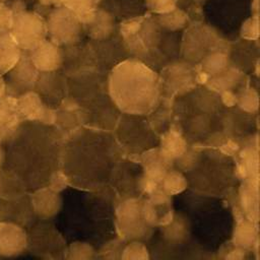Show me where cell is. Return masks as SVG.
Segmentation results:
<instances>
[{
  "mask_svg": "<svg viewBox=\"0 0 260 260\" xmlns=\"http://www.w3.org/2000/svg\"><path fill=\"white\" fill-rule=\"evenodd\" d=\"M108 87L121 113L148 115L161 99L158 72L130 57L110 71Z\"/></svg>",
  "mask_w": 260,
  "mask_h": 260,
  "instance_id": "52a82bcc",
  "label": "cell"
},
{
  "mask_svg": "<svg viewBox=\"0 0 260 260\" xmlns=\"http://www.w3.org/2000/svg\"><path fill=\"white\" fill-rule=\"evenodd\" d=\"M231 42L222 38L203 20H190L181 34V58L198 65L208 54L222 51L229 54Z\"/></svg>",
  "mask_w": 260,
  "mask_h": 260,
  "instance_id": "4fadbf2b",
  "label": "cell"
},
{
  "mask_svg": "<svg viewBox=\"0 0 260 260\" xmlns=\"http://www.w3.org/2000/svg\"><path fill=\"white\" fill-rule=\"evenodd\" d=\"M124 154L112 131L81 126L63 140L60 170L73 187L106 190Z\"/></svg>",
  "mask_w": 260,
  "mask_h": 260,
  "instance_id": "6da1fadb",
  "label": "cell"
},
{
  "mask_svg": "<svg viewBox=\"0 0 260 260\" xmlns=\"http://www.w3.org/2000/svg\"><path fill=\"white\" fill-rule=\"evenodd\" d=\"M39 73L28 53L22 51L19 60L4 74L7 95L17 98L26 91L34 90Z\"/></svg>",
  "mask_w": 260,
  "mask_h": 260,
  "instance_id": "44dd1931",
  "label": "cell"
},
{
  "mask_svg": "<svg viewBox=\"0 0 260 260\" xmlns=\"http://www.w3.org/2000/svg\"><path fill=\"white\" fill-rule=\"evenodd\" d=\"M14 12L12 8L5 6L0 7V31H10L12 26Z\"/></svg>",
  "mask_w": 260,
  "mask_h": 260,
  "instance_id": "f5cc1de1",
  "label": "cell"
},
{
  "mask_svg": "<svg viewBox=\"0 0 260 260\" xmlns=\"http://www.w3.org/2000/svg\"><path fill=\"white\" fill-rule=\"evenodd\" d=\"M29 197L34 213L41 219H53L62 205L61 193L48 186L34 190Z\"/></svg>",
  "mask_w": 260,
  "mask_h": 260,
  "instance_id": "f1b7e54d",
  "label": "cell"
},
{
  "mask_svg": "<svg viewBox=\"0 0 260 260\" xmlns=\"http://www.w3.org/2000/svg\"><path fill=\"white\" fill-rule=\"evenodd\" d=\"M16 104L23 120L54 125L56 110L46 106L35 90H29L18 95L16 98Z\"/></svg>",
  "mask_w": 260,
  "mask_h": 260,
  "instance_id": "484cf974",
  "label": "cell"
},
{
  "mask_svg": "<svg viewBox=\"0 0 260 260\" xmlns=\"http://www.w3.org/2000/svg\"><path fill=\"white\" fill-rule=\"evenodd\" d=\"M27 247L26 231L12 221H0V257L21 255Z\"/></svg>",
  "mask_w": 260,
  "mask_h": 260,
  "instance_id": "4316f807",
  "label": "cell"
},
{
  "mask_svg": "<svg viewBox=\"0 0 260 260\" xmlns=\"http://www.w3.org/2000/svg\"><path fill=\"white\" fill-rule=\"evenodd\" d=\"M247 81L248 78L245 73L236 67L229 65L220 72L210 76L205 85L217 92L226 90L237 92L239 89L248 84Z\"/></svg>",
  "mask_w": 260,
  "mask_h": 260,
  "instance_id": "836d02e7",
  "label": "cell"
},
{
  "mask_svg": "<svg viewBox=\"0 0 260 260\" xmlns=\"http://www.w3.org/2000/svg\"><path fill=\"white\" fill-rule=\"evenodd\" d=\"M63 140L54 125L24 120L5 142L4 166L20 178L27 190L48 186L61 168Z\"/></svg>",
  "mask_w": 260,
  "mask_h": 260,
  "instance_id": "7a4b0ae2",
  "label": "cell"
},
{
  "mask_svg": "<svg viewBox=\"0 0 260 260\" xmlns=\"http://www.w3.org/2000/svg\"><path fill=\"white\" fill-rule=\"evenodd\" d=\"M118 22L109 12L98 7L91 17L82 25L85 37L93 40H104L118 32Z\"/></svg>",
  "mask_w": 260,
  "mask_h": 260,
  "instance_id": "4dcf8cb0",
  "label": "cell"
},
{
  "mask_svg": "<svg viewBox=\"0 0 260 260\" xmlns=\"http://www.w3.org/2000/svg\"><path fill=\"white\" fill-rule=\"evenodd\" d=\"M55 224L65 241H81L100 248L117 237V200L109 190H86L68 185Z\"/></svg>",
  "mask_w": 260,
  "mask_h": 260,
  "instance_id": "3957f363",
  "label": "cell"
},
{
  "mask_svg": "<svg viewBox=\"0 0 260 260\" xmlns=\"http://www.w3.org/2000/svg\"><path fill=\"white\" fill-rule=\"evenodd\" d=\"M154 16L164 28L171 31H182L191 20L189 15L179 7L166 13L154 14Z\"/></svg>",
  "mask_w": 260,
  "mask_h": 260,
  "instance_id": "ab89813d",
  "label": "cell"
},
{
  "mask_svg": "<svg viewBox=\"0 0 260 260\" xmlns=\"http://www.w3.org/2000/svg\"><path fill=\"white\" fill-rule=\"evenodd\" d=\"M173 207L174 212L186 222L195 244L209 258L230 243L235 214L226 199L187 188L173 196Z\"/></svg>",
  "mask_w": 260,
  "mask_h": 260,
  "instance_id": "277c9868",
  "label": "cell"
},
{
  "mask_svg": "<svg viewBox=\"0 0 260 260\" xmlns=\"http://www.w3.org/2000/svg\"><path fill=\"white\" fill-rule=\"evenodd\" d=\"M256 129L257 120L255 114L245 112L237 106L226 107L222 130L228 140L241 144L254 136Z\"/></svg>",
  "mask_w": 260,
  "mask_h": 260,
  "instance_id": "603a6c76",
  "label": "cell"
},
{
  "mask_svg": "<svg viewBox=\"0 0 260 260\" xmlns=\"http://www.w3.org/2000/svg\"><path fill=\"white\" fill-rule=\"evenodd\" d=\"M173 121L189 145L222 147L229 140L223 130L226 107L217 91L197 84L173 99Z\"/></svg>",
  "mask_w": 260,
  "mask_h": 260,
  "instance_id": "5b68a950",
  "label": "cell"
},
{
  "mask_svg": "<svg viewBox=\"0 0 260 260\" xmlns=\"http://www.w3.org/2000/svg\"><path fill=\"white\" fill-rule=\"evenodd\" d=\"M47 37L60 47L80 42L84 39V29L77 15L61 5L52 8L46 15Z\"/></svg>",
  "mask_w": 260,
  "mask_h": 260,
  "instance_id": "e0dca14e",
  "label": "cell"
},
{
  "mask_svg": "<svg viewBox=\"0 0 260 260\" xmlns=\"http://www.w3.org/2000/svg\"><path fill=\"white\" fill-rule=\"evenodd\" d=\"M142 215L152 228L165 225L174 217L173 197L159 185L142 197Z\"/></svg>",
  "mask_w": 260,
  "mask_h": 260,
  "instance_id": "7402d4cb",
  "label": "cell"
},
{
  "mask_svg": "<svg viewBox=\"0 0 260 260\" xmlns=\"http://www.w3.org/2000/svg\"><path fill=\"white\" fill-rule=\"evenodd\" d=\"M68 181L67 179L65 178L64 174L61 172V170H59L57 173H55L53 175V177L51 178L49 184H48V187H50L51 189L57 191V192H60L63 191L67 186H68Z\"/></svg>",
  "mask_w": 260,
  "mask_h": 260,
  "instance_id": "db71d44e",
  "label": "cell"
},
{
  "mask_svg": "<svg viewBox=\"0 0 260 260\" xmlns=\"http://www.w3.org/2000/svg\"><path fill=\"white\" fill-rule=\"evenodd\" d=\"M197 66L179 58L158 71L161 84V96L174 99L181 95L197 83Z\"/></svg>",
  "mask_w": 260,
  "mask_h": 260,
  "instance_id": "ffe728a7",
  "label": "cell"
},
{
  "mask_svg": "<svg viewBox=\"0 0 260 260\" xmlns=\"http://www.w3.org/2000/svg\"><path fill=\"white\" fill-rule=\"evenodd\" d=\"M63 62L61 71L71 74L80 70H95L105 73L128 58L127 51L119 32L104 40H81L62 47Z\"/></svg>",
  "mask_w": 260,
  "mask_h": 260,
  "instance_id": "30bf717a",
  "label": "cell"
},
{
  "mask_svg": "<svg viewBox=\"0 0 260 260\" xmlns=\"http://www.w3.org/2000/svg\"><path fill=\"white\" fill-rule=\"evenodd\" d=\"M98 7L109 12L118 21L140 16L147 12L144 0H99Z\"/></svg>",
  "mask_w": 260,
  "mask_h": 260,
  "instance_id": "d590c367",
  "label": "cell"
},
{
  "mask_svg": "<svg viewBox=\"0 0 260 260\" xmlns=\"http://www.w3.org/2000/svg\"><path fill=\"white\" fill-rule=\"evenodd\" d=\"M22 51L9 31H0V74L4 75L19 60Z\"/></svg>",
  "mask_w": 260,
  "mask_h": 260,
  "instance_id": "74e56055",
  "label": "cell"
},
{
  "mask_svg": "<svg viewBox=\"0 0 260 260\" xmlns=\"http://www.w3.org/2000/svg\"><path fill=\"white\" fill-rule=\"evenodd\" d=\"M112 132L123 152L130 155H139L159 143V135L151 128L146 115L121 113Z\"/></svg>",
  "mask_w": 260,
  "mask_h": 260,
  "instance_id": "5bb4252c",
  "label": "cell"
},
{
  "mask_svg": "<svg viewBox=\"0 0 260 260\" xmlns=\"http://www.w3.org/2000/svg\"><path fill=\"white\" fill-rule=\"evenodd\" d=\"M6 82H5V78L4 75L0 74V99L4 98L6 95Z\"/></svg>",
  "mask_w": 260,
  "mask_h": 260,
  "instance_id": "9f6ffc18",
  "label": "cell"
},
{
  "mask_svg": "<svg viewBox=\"0 0 260 260\" xmlns=\"http://www.w3.org/2000/svg\"><path fill=\"white\" fill-rule=\"evenodd\" d=\"M252 0H204L201 20L212 26L222 38L232 42L239 38L243 21L252 14Z\"/></svg>",
  "mask_w": 260,
  "mask_h": 260,
  "instance_id": "7c38bea8",
  "label": "cell"
},
{
  "mask_svg": "<svg viewBox=\"0 0 260 260\" xmlns=\"http://www.w3.org/2000/svg\"><path fill=\"white\" fill-rule=\"evenodd\" d=\"M239 38L252 41L259 39V14H251L243 21L239 30Z\"/></svg>",
  "mask_w": 260,
  "mask_h": 260,
  "instance_id": "c3c4849f",
  "label": "cell"
},
{
  "mask_svg": "<svg viewBox=\"0 0 260 260\" xmlns=\"http://www.w3.org/2000/svg\"><path fill=\"white\" fill-rule=\"evenodd\" d=\"M173 99L161 96L157 106L148 114L147 119L151 128L159 136L173 125Z\"/></svg>",
  "mask_w": 260,
  "mask_h": 260,
  "instance_id": "8d00e7d4",
  "label": "cell"
},
{
  "mask_svg": "<svg viewBox=\"0 0 260 260\" xmlns=\"http://www.w3.org/2000/svg\"><path fill=\"white\" fill-rule=\"evenodd\" d=\"M125 244L126 242L117 236L96 249L95 258L120 259Z\"/></svg>",
  "mask_w": 260,
  "mask_h": 260,
  "instance_id": "7dc6e473",
  "label": "cell"
},
{
  "mask_svg": "<svg viewBox=\"0 0 260 260\" xmlns=\"http://www.w3.org/2000/svg\"><path fill=\"white\" fill-rule=\"evenodd\" d=\"M27 53L32 64L40 72L55 71L62 67V47L48 39Z\"/></svg>",
  "mask_w": 260,
  "mask_h": 260,
  "instance_id": "83f0119b",
  "label": "cell"
},
{
  "mask_svg": "<svg viewBox=\"0 0 260 260\" xmlns=\"http://www.w3.org/2000/svg\"><path fill=\"white\" fill-rule=\"evenodd\" d=\"M146 243L150 258L209 259L193 241L184 219L175 212L169 223L154 228Z\"/></svg>",
  "mask_w": 260,
  "mask_h": 260,
  "instance_id": "8fae6325",
  "label": "cell"
},
{
  "mask_svg": "<svg viewBox=\"0 0 260 260\" xmlns=\"http://www.w3.org/2000/svg\"><path fill=\"white\" fill-rule=\"evenodd\" d=\"M183 174L192 191L223 199L236 196L239 177L235 158L218 147L197 148L193 162Z\"/></svg>",
  "mask_w": 260,
  "mask_h": 260,
  "instance_id": "9c48e42d",
  "label": "cell"
},
{
  "mask_svg": "<svg viewBox=\"0 0 260 260\" xmlns=\"http://www.w3.org/2000/svg\"><path fill=\"white\" fill-rule=\"evenodd\" d=\"M146 11L152 14H161L177 7V0H144Z\"/></svg>",
  "mask_w": 260,
  "mask_h": 260,
  "instance_id": "681fc988",
  "label": "cell"
},
{
  "mask_svg": "<svg viewBox=\"0 0 260 260\" xmlns=\"http://www.w3.org/2000/svg\"><path fill=\"white\" fill-rule=\"evenodd\" d=\"M23 118L21 117L17 104L16 98L11 95H5L0 99V142L5 143L17 130L19 125L22 123Z\"/></svg>",
  "mask_w": 260,
  "mask_h": 260,
  "instance_id": "1f68e13d",
  "label": "cell"
},
{
  "mask_svg": "<svg viewBox=\"0 0 260 260\" xmlns=\"http://www.w3.org/2000/svg\"><path fill=\"white\" fill-rule=\"evenodd\" d=\"M10 35L23 52H29L47 39L46 18L25 8L13 11Z\"/></svg>",
  "mask_w": 260,
  "mask_h": 260,
  "instance_id": "ac0fdd59",
  "label": "cell"
},
{
  "mask_svg": "<svg viewBox=\"0 0 260 260\" xmlns=\"http://www.w3.org/2000/svg\"><path fill=\"white\" fill-rule=\"evenodd\" d=\"M161 188L172 197L187 189V181L184 174L174 168L170 169L165 175L161 183Z\"/></svg>",
  "mask_w": 260,
  "mask_h": 260,
  "instance_id": "ee69618b",
  "label": "cell"
},
{
  "mask_svg": "<svg viewBox=\"0 0 260 260\" xmlns=\"http://www.w3.org/2000/svg\"><path fill=\"white\" fill-rule=\"evenodd\" d=\"M188 145L179 129L173 124L168 131L159 136L157 147L164 159L173 167V162L184 153Z\"/></svg>",
  "mask_w": 260,
  "mask_h": 260,
  "instance_id": "e575fe53",
  "label": "cell"
},
{
  "mask_svg": "<svg viewBox=\"0 0 260 260\" xmlns=\"http://www.w3.org/2000/svg\"><path fill=\"white\" fill-rule=\"evenodd\" d=\"M236 106L241 110L256 114L259 107V96L257 89L249 84L236 92Z\"/></svg>",
  "mask_w": 260,
  "mask_h": 260,
  "instance_id": "b9f144b4",
  "label": "cell"
},
{
  "mask_svg": "<svg viewBox=\"0 0 260 260\" xmlns=\"http://www.w3.org/2000/svg\"><path fill=\"white\" fill-rule=\"evenodd\" d=\"M30 226L27 235V247L36 256L51 259L65 258L67 242L50 219H41Z\"/></svg>",
  "mask_w": 260,
  "mask_h": 260,
  "instance_id": "2e32d148",
  "label": "cell"
},
{
  "mask_svg": "<svg viewBox=\"0 0 260 260\" xmlns=\"http://www.w3.org/2000/svg\"><path fill=\"white\" fill-rule=\"evenodd\" d=\"M259 182L243 180L238 186L236 198L237 209L247 219L258 222L259 220Z\"/></svg>",
  "mask_w": 260,
  "mask_h": 260,
  "instance_id": "f546056e",
  "label": "cell"
},
{
  "mask_svg": "<svg viewBox=\"0 0 260 260\" xmlns=\"http://www.w3.org/2000/svg\"><path fill=\"white\" fill-rule=\"evenodd\" d=\"M26 193L25 185L15 173L6 168L0 170V198L13 200Z\"/></svg>",
  "mask_w": 260,
  "mask_h": 260,
  "instance_id": "f35d334b",
  "label": "cell"
},
{
  "mask_svg": "<svg viewBox=\"0 0 260 260\" xmlns=\"http://www.w3.org/2000/svg\"><path fill=\"white\" fill-rule=\"evenodd\" d=\"M118 32L128 56L157 72L181 58L182 31L164 28L152 13L119 21Z\"/></svg>",
  "mask_w": 260,
  "mask_h": 260,
  "instance_id": "8992f818",
  "label": "cell"
},
{
  "mask_svg": "<svg viewBox=\"0 0 260 260\" xmlns=\"http://www.w3.org/2000/svg\"><path fill=\"white\" fill-rule=\"evenodd\" d=\"M204 0H177V7L183 9L191 20H201V7Z\"/></svg>",
  "mask_w": 260,
  "mask_h": 260,
  "instance_id": "f907efd6",
  "label": "cell"
},
{
  "mask_svg": "<svg viewBox=\"0 0 260 260\" xmlns=\"http://www.w3.org/2000/svg\"><path fill=\"white\" fill-rule=\"evenodd\" d=\"M34 90L46 106L56 110L67 98L66 75L61 69L40 72Z\"/></svg>",
  "mask_w": 260,
  "mask_h": 260,
  "instance_id": "cb8c5ba5",
  "label": "cell"
},
{
  "mask_svg": "<svg viewBox=\"0 0 260 260\" xmlns=\"http://www.w3.org/2000/svg\"><path fill=\"white\" fill-rule=\"evenodd\" d=\"M61 5L72 10L81 23H85L98 8L99 0H60Z\"/></svg>",
  "mask_w": 260,
  "mask_h": 260,
  "instance_id": "7bdbcfd3",
  "label": "cell"
},
{
  "mask_svg": "<svg viewBox=\"0 0 260 260\" xmlns=\"http://www.w3.org/2000/svg\"><path fill=\"white\" fill-rule=\"evenodd\" d=\"M142 179L143 168L141 164L123 156L113 172L107 190L114 195L117 202L130 197H140L143 196Z\"/></svg>",
  "mask_w": 260,
  "mask_h": 260,
  "instance_id": "d6986e66",
  "label": "cell"
},
{
  "mask_svg": "<svg viewBox=\"0 0 260 260\" xmlns=\"http://www.w3.org/2000/svg\"><path fill=\"white\" fill-rule=\"evenodd\" d=\"M39 4L41 7L46 9L49 13V11L57 6H61L60 0H39Z\"/></svg>",
  "mask_w": 260,
  "mask_h": 260,
  "instance_id": "11a10c76",
  "label": "cell"
},
{
  "mask_svg": "<svg viewBox=\"0 0 260 260\" xmlns=\"http://www.w3.org/2000/svg\"><path fill=\"white\" fill-rule=\"evenodd\" d=\"M96 256V250L88 243L73 241L67 244L65 259L69 260H90Z\"/></svg>",
  "mask_w": 260,
  "mask_h": 260,
  "instance_id": "f6af8a7d",
  "label": "cell"
},
{
  "mask_svg": "<svg viewBox=\"0 0 260 260\" xmlns=\"http://www.w3.org/2000/svg\"><path fill=\"white\" fill-rule=\"evenodd\" d=\"M142 197L126 198L116 204L117 236L125 242H146L154 230L143 218Z\"/></svg>",
  "mask_w": 260,
  "mask_h": 260,
  "instance_id": "9a60e30c",
  "label": "cell"
},
{
  "mask_svg": "<svg viewBox=\"0 0 260 260\" xmlns=\"http://www.w3.org/2000/svg\"><path fill=\"white\" fill-rule=\"evenodd\" d=\"M230 65L236 67L243 73H254L259 65V43L258 40H245L238 38L231 42L229 50Z\"/></svg>",
  "mask_w": 260,
  "mask_h": 260,
  "instance_id": "d4e9b609",
  "label": "cell"
},
{
  "mask_svg": "<svg viewBox=\"0 0 260 260\" xmlns=\"http://www.w3.org/2000/svg\"><path fill=\"white\" fill-rule=\"evenodd\" d=\"M3 5V0H0V7Z\"/></svg>",
  "mask_w": 260,
  "mask_h": 260,
  "instance_id": "680465c9",
  "label": "cell"
},
{
  "mask_svg": "<svg viewBox=\"0 0 260 260\" xmlns=\"http://www.w3.org/2000/svg\"><path fill=\"white\" fill-rule=\"evenodd\" d=\"M198 65L200 70L210 77L230 65L229 55L226 52L215 51L205 56Z\"/></svg>",
  "mask_w": 260,
  "mask_h": 260,
  "instance_id": "60d3db41",
  "label": "cell"
},
{
  "mask_svg": "<svg viewBox=\"0 0 260 260\" xmlns=\"http://www.w3.org/2000/svg\"><path fill=\"white\" fill-rule=\"evenodd\" d=\"M221 251H224L223 252L224 253V255H223L224 259H233V260L248 259V258H250V252H253V251L246 250V249L236 247V246H233V245H232V247H229L228 244L219 250V252H221Z\"/></svg>",
  "mask_w": 260,
  "mask_h": 260,
  "instance_id": "816d5d0a",
  "label": "cell"
},
{
  "mask_svg": "<svg viewBox=\"0 0 260 260\" xmlns=\"http://www.w3.org/2000/svg\"><path fill=\"white\" fill-rule=\"evenodd\" d=\"M237 214V216L235 215V224L230 242L233 246L253 251L255 246L258 245L257 223L244 217L238 209Z\"/></svg>",
  "mask_w": 260,
  "mask_h": 260,
  "instance_id": "d6a6232c",
  "label": "cell"
},
{
  "mask_svg": "<svg viewBox=\"0 0 260 260\" xmlns=\"http://www.w3.org/2000/svg\"><path fill=\"white\" fill-rule=\"evenodd\" d=\"M122 260H148L150 259L146 244L141 241L126 242L121 258Z\"/></svg>",
  "mask_w": 260,
  "mask_h": 260,
  "instance_id": "bcb514c9",
  "label": "cell"
},
{
  "mask_svg": "<svg viewBox=\"0 0 260 260\" xmlns=\"http://www.w3.org/2000/svg\"><path fill=\"white\" fill-rule=\"evenodd\" d=\"M109 73L80 70L66 75L67 98L78 108L83 126L113 131L121 112L108 87Z\"/></svg>",
  "mask_w": 260,
  "mask_h": 260,
  "instance_id": "ba28073f",
  "label": "cell"
},
{
  "mask_svg": "<svg viewBox=\"0 0 260 260\" xmlns=\"http://www.w3.org/2000/svg\"><path fill=\"white\" fill-rule=\"evenodd\" d=\"M4 162H5V148L0 142V170L4 168Z\"/></svg>",
  "mask_w": 260,
  "mask_h": 260,
  "instance_id": "6f0895ef",
  "label": "cell"
}]
</instances>
